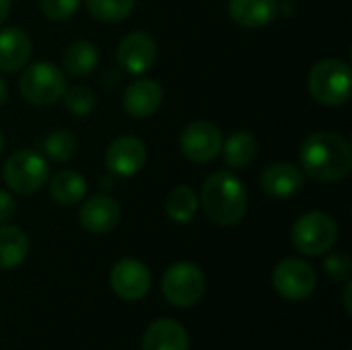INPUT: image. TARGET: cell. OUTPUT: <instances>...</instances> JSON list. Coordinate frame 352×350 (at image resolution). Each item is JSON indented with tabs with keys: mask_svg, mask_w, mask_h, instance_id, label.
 Segmentation results:
<instances>
[{
	"mask_svg": "<svg viewBox=\"0 0 352 350\" xmlns=\"http://www.w3.org/2000/svg\"><path fill=\"white\" fill-rule=\"evenodd\" d=\"M155 60L157 41L146 31H132L118 45V62L130 74H144Z\"/></svg>",
	"mask_w": 352,
	"mask_h": 350,
	"instance_id": "7c38bea8",
	"label": "cell"
},
{
	"mask_svg": "<svg viewBox=\"0 0 352 350\" xmlns=\"http://www.w3.org/2000/svg\"><path fill=\"white\" fill-rule=\"evenodd\" d=\"M198 196L188 186H175L165 198V212L175 223H190L198 212Z\"/></svg>",
	"mask_w": 352,
	"mask_h": 350,
	"instance_id": "603a6c76",
	"label": "cell"
},
{
	"mask_svg": "<svg viewBox=\"0 0 352 350\" xmlns=\"http://www.w3.org/2000/svg\"><path fill=\"white\" fill-rule=\"evenodd\" d=\"M97 64H99V50L95 43L87 41V39L72 41L62 52V66L72 76L82 78V76L91 74L97 68Z\"/></svg>",
	"mask_w": 352,
	"mask_h": 350,
	"instance_id": "ffe728a7",
	"label": "cell"
},
{
	"mask_svg": "<svg viewBox=\"0 0 352 350\" xmlns=\"http://www.w3.org/2000/svg\"><path fill=\"white\" fill-rule=\"evenodd\" d=\"M33 45L29 35L19 27L0 29V70L16 72L27 66Z\"/></svg>",
	"mask_w": 352,
	"mask_h": 350,
	"instance_id": "e0dca14e",
	"label": "cell"
},
{
	"mask_svg": "<svg viewBox=\"0 0 352 350\" xmlns=\"http://www.w3.org/2000/svg\"><path fill=\"white\" fill-rule=\"evenodd\" d=\"M14 215H16V202H14V198L6 190H0V225H4L10 219H14Z\"/></svg>",
	"mask_w": 352,
	"mask_h": 350,
	"instance_id": "f1b7e54d",
	"label": "cell"
},
{
	"mask_svg": "<svg viewBox=\"0 0 352 350\" xmlns=\"http://www.w3.org/2000/svg\"><path fill=\"white\" fill-rule=\"evenodd\" d=\"M260 186L266 196L287 200L303 190V171L293 163H272L262 171Z\"/></svg>",
	"mask_w": 352,
	"mask_h": 350,
	"instance_id": "5bb4252c",
	"label": "cell"
},
{
	"mask_svg": "<svg viewBox=\"0 0 352 350\" xmlns=\"http://www.w3.org/2000/svg\"><path fill=\"white\" fill-rule=\"evenodd\" d=\"M109 283L118 297L126 301H138L151 291V272L140 260L122 258L113 264Z\"/></svg>",
	"mask_w": 352,
	"mask_h": 350,
	"instance_id": "30bf717a",
	"label": "cell"
},
{
	"mask_svg": "<svg viewBox=\"0 0 352 350\" xmlns=\"http://www.w3.org/2000/svg\"><path fill=\"white\" fill-rule=\"evenodd\" d=\"M78 6H80V0H39L41 12L50 21H58V23L68 21L78 10Z\"/></svg>",
	"mask_w": 352,
	"mask_h": 350,
	"instance_id": "4316f807",
	"label": "cell"
},
{
	"mask_svg": "<svg viewBox=\"0 0 352 350\" xmlns=\"http://www.w3.org/2000/svg\"><path fill=\"white\" fill-rule=\"evenodd\" d=\"M163 297L175 307H192L206 293L204 272L192 262H177L169 266L161 281Z\"/></svg>",
	"mask_w": 352,
	"mask_h": 350,
	"instance_id": "52a82bcc",
	"label": "cell"
},
{
	"mask_svg": "<svg viewBox=\"0 0 352 350\" xmlns=\"http://www.w3.org/2000/svg\"><path fill=\"white\" fill-rule=\"evenodd\" d=\"M291 239L299 254L311 258L324 256L338 241V225L328 212L309 210L295 221Z\"/></svg>",
	"mask_w": 352,
	"mask_h": 350,
	"instance_id": "277c9868",
	"label": "cell"
},
{
	"mask_svg": "<svg viewBox=\"0 0 352 350\" xmlns=\"http://www.w3.org/2000/svg\"><path fill=\"white\" fill-rule=\"evenodd\" d=\"M324 270L326 274L336 281V283H346L351 281V272H352V262L351 258L342 252H334L330 254L326 260H324Z\"/></svg>",
	"mask_w": 352,
	"mask_h": 350,
	"instance_id": "83f0119b",
	"label": "cell"
},
{
	"mask_svg": "<svg viewBox=\"0 0 352 350\" xmlns=\"http://www.w3.org/2000/svg\"><path fill=\"white\" fill-rule=\"evenodd\" d=\"M309 93L311 97L328 107H340L351 99L352 76L351 66L338 58H326L314 64L309 78Z\"/></svg>",
	"mask_w": 352,
	"mask_h": 350,
	"instance_id": "3957f363",
	"label": "cell"
},
{
	"mask_svg": "<svg viewBox=\"0 0 352 350\" xmlns=\"http://www.w3.org/2000/svg\"><path fill=\"white\" fill-rule=\"evenodd\" d=\"M351 293H352V283L351 281H346V289H344V309H346V314H351L352 311Z\"/></svg>",
	"mask_w": 352,
	"mask_h": 350,
	"instance_id": "4dcf8cb0",
	"label": "cell"
},
{
	"mask_svg": "<svg viewBox=\"0 0 352 350\" xmlns=\"http://www.w3.org/2000/svg\"><path fill=\"white\" fill-rule=\"evenodd\" d=\"M6 99H8V87H6L4 78H0V107L6 103Z\"/></svg>",
	"mask_w": 352,
	"mask_h": 350,
	"instance_id": "1f68e13d",
	"label": "cell"
},
{
	"mask_svg": "<svg viewBox=\"0 0 352 350\" xmlns=\"http://www.w3.org/2000/svg\"><path fill=\"white\" fill-rule=\"evenodd\" d=\"M47 177H50L47 161L43 155H39L33 149L14 151L2 167L4 184L21 196H31L39 192L47 184Z\"/></svg>",
	"mask_w": 352,
	"mask_h": 350,
	"instance_id": "5b68a950",
	"label": "cell"
},
{
	"mask_svg": "<svg viewBox=\"0 0 352 350\" xmlns=\"http://www.w3.org/2000/svg\"><path fill=\"white\" fill-rule=\"evenodd\" d=\"M272 285L283 299L303 301L318 285L316 270L301 258H285L276 264L272 272Z\"/></svg>",
	"mask_w": 352,
	"mask_h": 350,
	"instance_id": "ba28073f",
	"label": "cell"
},
{
	"mask_svg": "<svg viewBox=\"0 0 352 350\" xmlns=\"http://www.w3.org/2000/svg\"><path fill=\"white\" fill-rule=\"evenodd\" d=\"M78 140L70 130H54L43 138V151L52 161H70L76 153Z\"/></svg>",
	"mask_w": 352,
	"mask_h": 350,
	"instance_id": "d4e9b609",
	"label": "cell"
},
{
	"mask_svg": "<svg viewBox=\"0 0 352 350\" xmlns=\"http://www.w3.org/2000/svg\"><path fill=\"white\" fill-rule=\"evenodd\" d=\"M303 173L320 184L344 179L352 169V149L349 140L332 130L309 134L299 151Z\"/></svg>",
	"mask_w": 352,
	"mask_h": 350,
	"instance_id": "6da1fadb",
	"label": "cell"
},
{
	"mask_svg": "<svg viewBox=\"0 0 352 350\" xmlns=\"http://www.w3.org/2000/svg\"><path fill=\"white\" fill-rule=\"evenodd\" d=\"M198 202L212 223L231 227L245 217L248 192L237 175L231 171H219L202 184Z\"/></svg>",
	"mask_w": 352,
	"mask_h": 350,
	"instance_id": "7a4b0ae2",
	"label": "cell"
},
{
	"mask_svg": "<svg viewBox=\"0 0 352 350\" xmlns=\"http://www.w3.org/2000/svg\"><path fill=\"white\" fill-rule=\"evenodd\" d=\"M231 19L245 29H260L278 14V0H229Z\"/></svg>",
	"mask_w": 352,
	"mask_h": 350,
	"instance_id": "ac0fdd59",
	"label": "cell"
},
{
	"mask_svg": "<svg viewBox=\"0 0 352 350\" xmlns=\"http://www.w3.org/2000/svg\"><path fill=\"white\" fill-rule=\"evenodd\" d=\"M136 0H87L93 19L101 23H122L134 10Z\"/></svg>",
	"mask_w": 352,
	"mask_h": 350,
	"instance_id": "cb8c5ba5",
	"label": "cell"
},
{
	"mask_svg": "<svg viewBox=\"0 0 352 350\" xmlns=\"http://www.w3.org/2000/svg\"><path fill=\"white\" fill-rule=\"evenodd\" d=\"M146 163V146L136 136H118L105 151V165L113 175L132 177Z\"/></svg>",
	"mask_w": 352,
	"mask_h": 350,
	"instance_id": "8fae6325",
	"label": "cell"
},
{
	"mask_svg": "<svg viewBox=\"0 0 352 350\" xmlns=\"http://www.w3.org/2000/svg\"><path fill=\"white\" fill-rule=\"evenodd\" d=\"M47 188H50V196L62 206H72L80 202L87 194L85 177L70 169H62L56 175H52Z\"/></svg>",
	"mask_w": 352,
	"mask_h": 350,
	"instance_id": "44dd1931",
	"label": "cell"
},
{
	"mask_svg": "<svg viewBox=\"0 0 352 350\" xmlns=\"http://www.w3.org/2000/svg\"><path fill=\"white\" fill-rule=\"evenodd\" d=\"M223 159L229 167L233 169H243L248 167L256 155H258V140L252 132L248 130H237L233 132L227 140H223Z\"/></svg>",
	"mask_w": 352,
	"mask_h": 350,
	"instance_id": "7402d4cb",
	"label": "cell"
},
{
	"mask_svg": "<svg viewBox=\"0 0 352 350\" xmlns=\"http://www.w3.org/2000/svg\"><path fill=\"white\" fill-rule=\"evenodd\" d=\"M29 254V237L14 225H0V270H12L25 262Z\"/></svg>",
	"mask_w": 352,
	"mask_h": 350,
	"instance_id": "d6986e66",
	"label": "cell"
},
{
	"mask_svg": "<svg viewBox=\"0 0 352 350\" xmlns=\"http://www.w3.org/2000/svg\"><path fill=\"white\" fill-rule=\"evenodd\" d=\"M142 350H190L188 330L175 320L161 318L146 328Z\"/></svg>",
	"mask_w": 352,
	"mask_h": 350,
	"instance_id": "2e32d148",
	"label": "cell"
},
{
	"mask_svg": "<svg viewBox=\"0 0 352 350\" xmlns=\"http://www.w3.org/2000/svg\"><path fill=\"white\" fill-rule=\"evenodd\" d=\"M122 103L128 116L138 118V120L151 118L163 103V89L153 78L132 80L124 91Z\"/></svg>",
	"mask_w": 352,
	"mask_h": 350,
	"instance_id": "9a60e30c",
	"label": "cell"
},
{
	"mask_svg": "<svg viewBox=\"0 0 352 350\" xmlns=\"http://www.w3.org/2000/svg\"><path fill=\"white\" fill-rule=\"evenodd\" d=\"M8 14H10V0H0V25L6 21Z\"/></svg>",
	"mask_w": 352,
	"mask_h": 350,
	"instance_id": "f546056e",
	"label": "cell"
},
{
	"mask_svg": "<svg viewBox=\"0 0 352 350\" xmlns=\"http://www.w3.org/2000/svg\"><path fill=\"white\" fill-rule=\"evenodd\" d=\"M2 149H4V136H2V132H0V153H2Z\"/></svg>",
	"mask_w": 352,
	"mask_h": 350,
	"instance_id": "d6a6232c",
	"label": "cell"
},
{
	"mask_svg": "<svg viewBox=\"0 0 352 350\" xmlns=\"http://www.w3.org/2000/svg\"><path fill=\"white\" fill-rule=\"evenodd\" d=\"M122 210L120 204L109 198V196H91L89 200H85V204L80 206V225L85 231L93 233V235H105L109 231H113L120 223Z\"/></svg>",
	"mask_w": 352,
	"mask_h": 350,
	"instance_id": "4fadbf2b",
	"label": "cell"
},
{
	"mask_svg": "<svg viewBox=\"0 0 352 350\" xmlns=\"http://www.w3.org/2000/svg\"><path fill=\"white\" fill-rule=\"evenodd\" d=\"M66 87L64 72L52 62H35L27 66L19 78V91L31 105H52L60 101Z\"/></svg>",
	"mask_w": 352,
	"mask_h": 350,
	"instance_id": "8992f818",
	"label": "cell"
},
{
	"mask_svg": "<svg viewBox=\"0 0 352 350\" xmlns=\"http://www.w3.org/2000/svg\"><path fill=\"white\" fill-rule=\"evenodd\" d=\"M62 101H64V107L78 118H85L95 109V95L89 87H80V85L70 87V89L66 87Z\"/></svg>",
	"mask_w": 352,
	"mask_h": 350,
	"instance_id": "484cf974",
	"label": "cell"
},
{
	"mask_svg": "<svg viewBox=\"0 0 352 350\" xmlns=\"http://www.w3.org/2000/svg\"><path fill=\"white\" fill-rule=\"evenodd\" d=\"M179 149L192 163H208L221 155L223 134L208 120H196L188 124L179 138Z\"/></svg>",
	"mask_w": 352,
	"mask_h": 350,
	"instance_id": "9c48e42d",
	"label": "cell"
}]
</instances>
